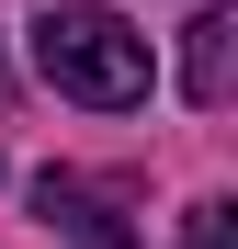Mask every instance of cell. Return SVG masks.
<instances>
[{"mask_svg": "<svg viewBox=\"0 0 238 249\" xmlns=\"http://www.w3.org/2000/svg\"><path fill=\"white\" fill-rule=\"evenodd\" d=\"M34 68H46V91L91 102V113H125V102H147V79H159L147 34H136L125 12H102V0H57V12L34 23Z\"/></svg>", "mask_w": 238, "mask_h": 249, "instance_id": "cell-1", "label": "cell"}, {"mask_svg": "<svg viewBox=\"0 0 238 249\" xmlns=\"http://www.w3.org/2000/svg\"><path fill=\"white\" fill-rule=\"evenodd\" d=\"M34 215H46V227H68V249H136L125 227H113V204H102L91 181H68V170H46V181H34Z\"/></svg>", "mask_w": 238, "mask_h": 249, "instance_id": "cell-2", "label": "cell"}, {"mask_svg": "<svg viewBox=\"0 0 238 249\" xmlns=\"http://www.w3.org/2000/svg\"><path fill=\"white\" fill-rule=\"evenodd\" d=\"M182 249H238V204H227V193L193 204V215H182Z\"/></svg>", "mask_w": 238, "mask_h": 249, "instance_id": "cell-4", "label": "cell"}, {"mask_svg": "<svg viewBox=\"0 0 238 249\" xmlns=\"http://www.w3.org/2000/svg\"><path fill=\"white\" fill-rule=\"evenodd\" d=\"M227 68H238V12H204V23H193V57H182V91L193 102H227Z\"/></svg>", "mask_w": 238, "mask_h": 249, "instance_id": "cell-3", "label": "cell"}]
</instances>
